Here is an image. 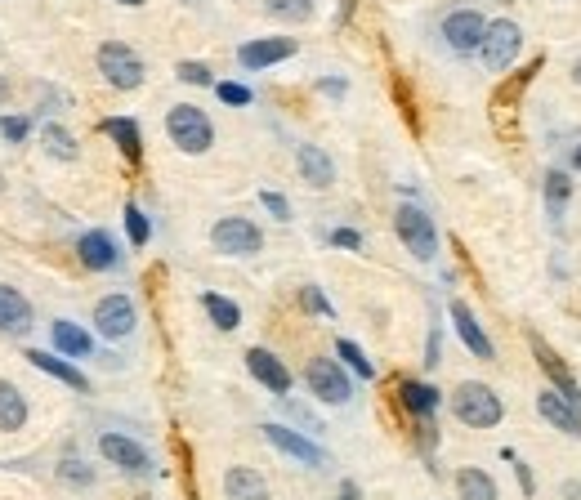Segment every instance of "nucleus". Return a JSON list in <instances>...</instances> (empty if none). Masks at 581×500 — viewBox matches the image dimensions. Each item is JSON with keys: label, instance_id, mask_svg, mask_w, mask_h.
Listing matches in <instances>:
<instances>
[{"label": "nucleus", "instance_id": "obj_1", "mask_svg": "<svg viewBox=\"0 0 581 500\" xmlns=\"http://www.w3.org/2000/svg\"><path fill=\"white\" fill-rule=\"evenodd\" d=\"M452 411H456V420H461V425H470V429H497V425H501V416H506L501 398L488 389V384H479V380L456 384V393H452Z\"/></svg>", "mask_w": 581, "mask_h": 500}, {"label": "nucleus", "instance_id": "obj_2", "mask_svg": "<svg viewBox=\"0 0 581 500\" xmlns=\"http://www.w3.org/2000/svg\"><path fill=\"white\" fill-rule=\"evenodd\" d=\"M166 134L179 152H193V157H202V152L215 143L211 117H206L202 108H193V103H175V108L166 112Z\"/></svg>", "mask_w": 581, "mask_h": 500}, {"label": "nucleus", "instance_id": "obj_3", "mask_svg": "<svg viewBox=\"0 0 581 500\" xmlns=\"http://www.w3.org/2000/svg\"><path fill=\"white\" fill-rule=\"evenodd\" d=\"M99 72L112 90H139L144 85V59H139L130 45L121 41H103L99 45Z\"/></svg>", "mask_w": 581, "mask_h": 500}, {"label": "nucleus", "instance_id": "obj_4", "mask_svg": "<svg viewBox=\"0 0 581 500\" xmlns=\"http://www.w3.org/2000/svg\"><path fill=\"white\" fill-rule=\"evenodd\" d=\"M394 228H398V242L412 250L416 259H434L438 255V228H434V219L425 215L421 206H398L394 210Z\"/></svg>", "mask_w": 581, "mask_h": 500}, {"label": "nucleus", "instance_id": "obj_5", "mask_svg": "<svg viewBox=\"0 0 581 500\" xmlns=\"http://www.w3.org/2000/svg\"><path fill=\"white\" fill-rule=\"evenodd\" d=\"M304 380H309L313 398L327 402V407H345V402L354 398V384H349V375L336 358H313L309 371H304Z\"/></svg>", "mask_w": 581, "mask_h": 500}, {"label": "nucleus", "instance_id": "obj_6", "mask_svg": "<svg viewBox=\"0 0 581 500\" xmlns=\"http://www.w3.org/2000/svg\"><path fill=\"white\" fill-rule=\"evenodd\" d=\"M523 50V32L519 23H510V18H497V23L483 32V45H479V59L488 72H506V67L519 59Z\"/></svg>", "mask_w": 581, "mask_h": 500}, {"label": "nucleus", "instance_id": "obj_7", "mask_svg": "<svg viewBox=\"0 0 581 500\" xmlns=\"http://www.w3.org/2000/svg\"><path fill=\"white\" fill-rule=\"evenodd\" d=\"M211 242L215 250H224V255H260V246H264V233L251 224V219H242V215H228V219H219V224L211 228Z\"/></svg>", "mask_w": 581, "mask_h": 500}, {"label": "nucleus", "instance_id": "obj_8", "mask_svg": "<svg viewBox=\"0 0 581 500\" xmlns=\"http://www.w3.org/2000/svg\"><path fill=\"white\" fill-rule=\"evenodd\" d=\"M139 313H135V300L130 295H103L99 304H94V326H99L103 340H126L130 331H135Z\"/></svg>", "mask_w": 581, "mask_h": 500}, {"label": "nucleus", "instance_id": "obj_9", "mask_svg": "<svg viewBox=\"0 0 581 500\" xmlns=\"http://www.w3.org/2000/svg\"><path fill=\"white\" fill-rule=\"evenodd\" d=\"M483 32H488V23H483L479 9H456V14L443 18V41L452 45L456 54H470L483 45Z\"/></svg>", "mask_w": 581, "mask_h": 500}, {"label": "nucleus", "instance_id": "obj_10", "mask_svg": "<svg viewBox=\"0 0 581 500\" xmlns=\"http://www.w3.org/2000/svg\"><path fill=\"white\" fill-rule=\"evenodd\" d=\"M99 456L108 460V465L126 469V474H148L152 469V456L126 434H99Z\"/></svg>", "mask_w": 581, "mask_h": 500}, {"label": "nucleus", "instance_id": "obj_11", "mask_svg": "<svg viewBox=\"0 0 581 500\" xmlns=\"http://www.w3.org/2000/svg\"><path fill=\"white\" fill-rule=\"evenodd\" d=\"M264 438H269L273 447L282 451V456L300 460V465H309V469L327 465V451H322L313 438H304V434H295V429H287V425H264Z\"/></svg>", "mask_w": 581, "mask_h": 500}, {"label": "nucleus", "instance_id": "obj_12", "mask_svg": "<svg viewBox=\"0 0 581 500\" xmlns=\"http://www.w3.org/2000/svg\"><path fill=\"white\" fill-rule=\"evenodd\" d=\"M291 54H295L291 36H264V41H246L242 50H237V59H242L246 72H264V67L291 59Z\"/></svg>", "mask_w": 581, "mask_h": 500}, {"label": "nucleus", "instance_id": "obj_13", "mask_svg": "<svg viewBox=\"0 0 581 500\" xmlns=\"http://www.w3.org/2000/svg\"><path fill=\"white\" fill-rule=\"evenodd\" d=\"M76 255H81V264L90 268V273H112V268L121 264V250L112 242L103 228H94V233H85L81 242H76Z\"/></svg>", "mask_w": 581, "mask_h": 500}, {"label": "nucleus", "instance_id": "obj_14", "mask_svg": "<svg viewBox=\"0 0 581 500\" xmlns=\"http://www.w3.org/2000/svg\"><path fill=\"white\" fill-rule=\"evenodd\" d=\"M246 367H251V375H255V380H260L269 393H278V398H287V393H291V371L282 367L278 353L251 349V353H246Z\"/></svg>", "mask_w": 581, "mask_h": 500}, {"label": "nucleus", "instance_id": "obj_15", "mask_svg": "<svg viewBox=\"0 0 581 500\" xmlns=\"http://www.w3.org/2000/svg\"><path fill=\"white\" fill-rule=\"evenodd\" d=\"M537 411H541V420H546V425H555V429H564V434H581V407L573 398H564V393L559 389H546L537 398Z\"/></svg>", "mask_w": 581, "mask_h": 500}, {"label": "nucleus", "instance_id": "obj_16", "mask_svg": "<svg viewBox=\"0 0 581 500\" xmlns=\"http://www.w3.org/2000/svg\"><path fill=\"white\" fill-rule=\"evenodd\" d=\"M452 326H456L461 344L474 353V358H483V362H492V358H497V349H492V340H488V335H483V326H479V317L470 313V304L452 300Z\"/></svg>", "mask_w": 581, "mask_h": 500}, {"label": "nucleus", "instance_id": "obj_17", "mask_svg": "<svg viewBox=\"0 0 581 500\" xmlns=\"http://www.w3.org/2000/svg\"><path fill=\"white\" fill-rule=\"evenodd\" d=\"M532 353H537V367L550 375V389H559L564 398H573L577 407H581V384L573 380V375H568V367L555 358V349H550V344L541 340V335H532Z\"/></svg>", "mask_w": 581, "mask_h": 500}, {"label": "nucleus", "instance_id": "obj_18", "mask_svg": "<svg viewBox=\"0 0 581 500\" xmlns=\"http://www.w3.org/2000/svg\"><path fill=\"white\" fill-rule=\"evenodd\" d=\"M27 331H32V304L14 286H0V335H27Z\"/></svg>", "mask_w": 581, "mask_h": 500}, {"label": "nucleus", "instance_id": "obj_19", "mask_svg": "<svg viewBox=\"0 0 581 500\" xmlns=\"http://www.w3.org/2000/svg\"><path fill=\"white\" fill-rule=\"evenodd\" d=\"M295 161H300V175L309 179L313 188H331V184H336V161H331L318 143H300Z\"/></svg>", "mask_w": 581, "mask_h": 500}, {"label": "nucleus", "instance_id": "obj_20", "mask_svg": "<svg viewBox=\"0 0 581 500\" xmlns=\"http://www.w3.org/2000/svg\"><path fill=\"white\" fill-rule=\"evenodd\" d=\"M50 340H54V349H59L63 358H90V353H94L90 331H85V326H76V322H68V317L50 322Z\"/></svg>", "mask_w": 581, "mask_h": 500}, {"label": "nucleus", "instance_id": "obj_21", "mask_svg": "<svg viewBox=\"0 0 581 500\" xmlns=\"http://www.w3.org/2000/svg\"><path fill=\"white\" fill-rule=\"evenodd\" d=\"M224 496L228 500H269V483H264L255 469L237 465V469L224 474Z\"/></svg>", "mask_w": 581, "mask_h": 500}, {"label": "nucleus", "instance_id": "obj_22", "mask_svg": "<svg viewBox=\"0 0 581 500\" xmlns=\"http://www.w3.org/2000/svg\"><path fill=\"white\" fill-rule=\"evenodd\" d=\"M27 362H32L36 371H45L50 380H63L68 389H85V375L76 371L68 358H54V353H45V349H27Z\"/></svg>", "mask_w": 581, "mask_h": 500}, {"label": "nucleus", "instance_id": "obj_23", "mask_svg": "<svg viewBox=\"0 0 581 500\" xmlns=\"http://www.w3.org/2000/svg\"><path fill=\"white\" fill-rule=\"evenodd\" d=\"M23 425H27V398L9 380H0V429H5V434H18Z\"/></svg>", "mask_w": 581, "mask_h": 500}, {"label": "nucleus", "instance_id": "obj_24", "mask_svg": "<svg viewBox=\"0 0 581 500\" xmlns=\"http://www.w3.org/2000/svg\"><path fill=\"white\" fill-rule=\"evenodd\" d=\"M103 134H108L130 161H139V152H144V134H139V125L130 117H108L103 121Z\"/></svg>", "mask_w": 581, "mask_h": 500}, {"label": "nucleus", "instance_id": "obj_25", "mask_svg": "<svg viewBox=\"0 0 581 500\" xmlns=\"http://www.w3.org/2000/svg\"><path fill=\"white\" fill-rule=\"evenodd\" d=\"M403 407L412 411V416H421V420H430L434 411H438V389L434 384H425V380H403Z\"/></svg>", "mask_w": 581, "mask_h": 500}, {"label": "nucleus", "instance_id": "obj_26", "mask_svg": "<svg viewBox=\"0 0 581 500\" xmlns=\"http://www.w3.org/2000/svg\"><path fill=\"white\" fill-rule=\"evenodd\" d=\"M456 492H461V500H497V483H492V474L465 465L456 469Z\"/></svg>", "mask_w": 581, "mask_h": 500}, {"label": "nucleus", "instance_id": "obj_27", "mask_svg": "<svg viewBox=\"0 0 581 500\" xmlns=\"http://www.w3.org/2000/svg\"><path fill=\"white\" fill-rule=\"evenodd\" d=\"M202 309H206V317H211L219 331H237V322H242V309H237L233 300H224V295H215V291L202 295Z\"/></svg>", "mask_w": 581, "mask_h": 500}, {"label": "nucleus", "instance_id": "obj_28", "mask_svg": "<svg viewBox=\"0 0 581 500\" xmlns=\"http://www.w3.org/2000/svg\"><path fill=\"white\" fill-rule=\"evenodd\" d=\"M568 197H573V179H568L564 170H550V175H546V210H550V219L564 215Z\"/></svg>", "mask_w": 581, "mask_h": 500}, {"label": "nucleus", "instance_id": "obj_29", "mask_svg": "<svg viewBox=\"0 0 581 500\" xmlns=\"http://www.w3.org/2000/svg\"><path fill=\"white\" fill-rule=\"evenodd\" d=\"M41 139H45V152H50V157H59V161H76V157H81L76 139H72L68 130H63V125H54V121H50V125H45Z\"/></svg>", "mask_w": 581, "mask_h": 500}, {"label": "nucleus", "instance_id": "obj_30", "mask_svg": "<svg viewBox=\"0 0 581 500\" xmlns=\"http://www.w3.org/2000/svg\"><path fill=\"white\" fill-rule=\"evenodd\" d=\"M264 9H269L273 18H282V23H304V18H313V0H264Z\"/></svg>", "mask_w": 581, "mask_h": 500}, {"label": "nucleus", "instance_id": "obj_31", "mask_svg": "<svg viewBox=\"0 0 581 500\" xmlns=\"http://www.w3.org/2000/svg\"><path fill=\"white\" fill-rule=\"evenodd\" d=\"M59 478H63V483H68V487H90V483H94V469L85 465V460L68 456V460H63V465H59Z\"/></svg>", "mask_w": 581, "mask_h": 500}, {"label": "nucleus", "instance_id": "obj_32", "mask_svg": "<svg viewBox=\"0 0 581 500\" xmlns=\"http://www.w3.org/2000/svg\"><path fill=\"white\" fill-rule=\"evenodd\" d=\"M336 353H340V358H345V362H349V367H354L358 375H363V380H371V375H376V367H371V358H363V349H358L354 340H340V344H336Z\"/></svg>", "mask_w": 581, "mask_h": 500}, {"label": "nucleus", "instance_id": "obj_33", "mask_svg": "<svg viewBox=\"0 0 581 500\" xmlns=\"http://www.w3.org/2000/svg\"><path fill=\"white\" fill-rule=\"evenodd\" d=\"M126 233H130V242H135V246H148L152 228H148V215L139 206H126Z\"/></svg>", "mask_w": 581, "mask_h": 500}, {"label": "nucleus", "instance_id": "obj_34", "mask_svg": "<svg viewBox=\"0 0 581 500\" xmlns=\"http://www.w3.org/2000/svg\"><path fill=\"white\" fill-rule=\"evenodd\" d=\"M175 72H179V81H188V85H211V81H215L206 63H179Z\"/></svg>", "mask_w": 581, "mask_h": 500}, {"label": "nucleus", "instance_id": "obj_35", "mask_svg": "<svg viewBox=\"0 0 581 500\" xmlns=\"http://www.w3.org/2000/svg\"><path fill=\"white\" fill-rule=\"evenodd\" d=\"M215 94H219L224 103H233V108H246V103H251V90H246V85H237V81L215 85Z\"/></svg>", "mask_w": 581, "mask_h": 500}, {"label": "nucleus", "instance_id": "obj_36", "mask_svg": "<svg viewBox=\"0 0 581 500\" xmlns=\"http://www.w3.org/2000/svg\"><path fill=\"white\" fill-rule=\"evenodd\" d=\"M27 130H32V121H27V117H0V134H5L9 143H23Z\"/></svg>", "mask_w": 581, "mask_h": 500}, {"label": "nucleus", "instance_id": "obj_37", "mask_svg": "<svg viewBox=\"0 0 581 500\" xmlns=\"http://www.w3.org/2000/svg\"><path fill=\"white\" fill-rule=\"evenodd\" d=\"M300 300H304V309H313V313H322V317H336V309L327 304V295H322L318 286H304Z\"/></svg>", "mask_w": 581, "mask_h": 500}, {"label": "nucleus", "instance_id": "obj_38", "mask_svg": "<svg viewBox=\"0 0 581 500\" xmlns=\"http://www.w3.org/2000/svg\"><path fill=\"white\" fill-rule=\"evenodd\" d=\"M260 201H264V210H269L273 219H291V201L282 197V192H260Z\"/></svg>", "mask_w": 581, "mask_h": 500}, {"label": "nucleus", "instance_id": "obj_39", "mask_svg": "<svg viewBox=\"0 0 581 500\" xmlns=\"http://www.w3.org/2000/svg\"><path fill=\"white\" fill-rule=\"evenodd\" d=\"M331 246H345V250H358L363 246V237L354 233V228H336V233H331Z\"/></svg>", "mask_w": 581, "mask_h": 500}, {"label": "nucleus", "instance_id": "obj_40", "mask_svg": "<svg viewBox=\"0 0 581 500\" xmlns=\"http://www.w3.org/2000/svg\"><path fill=\"white\" fill-rule=\"evenodd\" d=\"M318 90H322V94H331V99H345V90H349V85L340 81V76H322V81H318Z\"/></svg>", "mask_w": 581, "mask_h": 500}, {"label": "nucleus", "instance_id": "obj_41", "mask_svg": "<svg viewBox=\"0 0 581 500\" xmlns=\"http://www.w3.org/2000/svg\"><path fill=\"white\" fill-rule=\"evenodd\" d=\"M336 500H363V492H358V483H340V496Z\"/></svg>", "mask_w": 581, "mask_h": 500}, {"label": "nucleus", "instance_id": "obj_42", "mask_svg": "<svg viewBox=\"0 0 581 500\" xmlns=\"http://www.w3.org/2000/svg\"><path fill=\"white\" fill-rule=\"evenodd\" d=\"M514 469H519V487L532 496V474H528V465H514Z\"/></svg>", "mask_w": 581, "mask_h": 500}, {"label": "nucleus", "instance_id": "obj_43", "mask_svg": "<svg viewBox=\"0 0 581 500\" xmlns=\"http://www.w3.org/2000/svg\"><path fill=\"white\" fill-rule=\"evenodd\" d=\"M573 166L581 170V143H577V148H573Z\"/></svg>", "mask_w": 581, "mask_h": 500}, {"label": "nucleus", "instance_id": "obj_44", "mask_svg": "<svg viewBox=\"0 0 581 500\" xmlns=\"http://www.w3.org/2000/svg\"><path fill=\"white\" fill-rule=\"evenodd\" d=\"M573 81H577V85H581V59H577V63H573Z\"/></svg>", "mask_w": 581, "mask_h": 500}, {"label": "nucleus", "instance_id": "obj_45", "mask_svg": "<svg viewBox=\"0 0 581 500\" xmlns=\"http://www.w3.org/2000/svg\"><path fill=\"white\" fill-rule=\"evenodd\" d=\"M5 94H9V81H5V76H0V99H5Z\"/></svg>", "mask_w": 581, "mask_h": 500}, {"label": "nucleus", "instance_id": "obj_46", "mask_svg": "<svg viewBox=\"0 0 581 500\" xmlns=\"http://www.w3.org/2000/svg\"><path fill=\"white\" fill-rule=\"evenodd\" d=\"M121 5H130V9H139V5H144V0H121Z\"/></svg>", "mask_w": 581, "mask_h": 500}]
</instances>
